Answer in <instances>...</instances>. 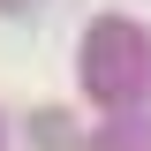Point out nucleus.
Wrapping results in <instances>:
<instances>
[{
	"instance_id": "nucleus-1",
	"label": "nucleus",
	"mask_w": 151,
	"mask_h": 151,
	"mask_svg": "<svg viewBox=\"0 0 151 151\" xmlns=\"http://www.w3.org/2000/svg\"><path fill=\"white\" fill-rule=\"evenodd\" d=\"M38 151H76V144H68V121H60V113H38Z\"/></svg>"
}]
</instances>
